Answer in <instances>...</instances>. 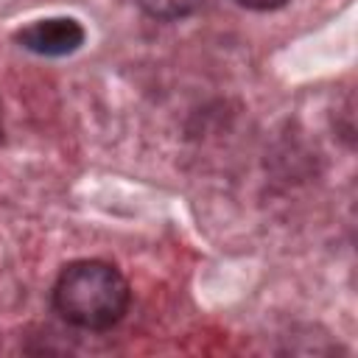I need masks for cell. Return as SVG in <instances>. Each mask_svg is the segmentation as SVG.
Masks as SVG:
<instances>
[{
    "mask_svg": "<svg viewBox=\"0 0 358 358\" xmlns=\"http://www.w3.org/2000/svg\"><path fill=\"white\" fill-rule=\"evenodd\" d=\"M53 310L73 327L103 333L115 327L131 302L126 277L106 260H73L53 282Z\"/></svg>",
    "mask_w": 358,
    "mask_h": 358,
    "instance_id": "obj_1",
    "label": "cell"
},
{
    "mask_svg": "<svg viewBox=\"0 0 358 358\" xmlns=\"http://www.w3.org/2000/svg\"><path fill=\"white\" fill-rule=\"evenodd\" d=\"M87 39V31L78 20L73 17H48V20H34L22 28L14 31V42L25 48L28 53L59 59L76 53Z\"/></svg>",
    "mask_w": 358,
    "mask_h": 358,
    "instance_id": "obj_2",
    "label": "cell"
},
{
    "mask_svg": "<svg viewBox=\"0 0 358 358\" xmlns=\"http://www.w3.org/2000/svg\"><path fill=\"white\" fill-rule=\"evenodd\" d=\"M204 0H137V6L154 17V20H165V22H173V20H185L190 14H196L201 8Z\"/></svg>",
    "mask_w": 358,
    "mask_h": 358,
    "instance_id": "obj_3",
    "label": "cell"
},
{
    "mask_svg": "<svg viewBox=\"0 0 358 358\" xmlns=\"http://www.w3.org/2000/svg\"><path fill=\"white\" fill-rule=\"evenodd\" d=\"M235 3L249 11H274V8H282L288 0H235Z\"/></svg>",
    "mask_w": 358,
    "mask_h": 358,
    "instance_id": "obj_4",
    "label": "cell"
},
{
    "mask_svg": "<svg viewBox=\"0 0 358 358\" xmlns=\"http://www.w3.org/2000/svg\"><path fill=\"white\" fill-rule=\"evenodd\" d=\"M0 134H3V123H0Z\"/></svg>",
    "mask_w": 358,
    "mask_h": 358,
    "instance_id": "obj_5",
    "label": "cell"
}]
</instances>
